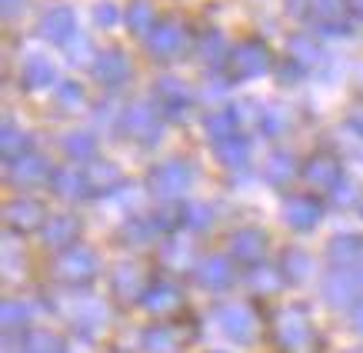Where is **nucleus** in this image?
<instances>
[{
  "mask_svg": "<svg viewBox=\"0 0 363 353\" xmlns=\"http://www.w3.org/2000/svg\"><path fill=\"white\" fill-rule=\"evenodd\" d=\"M147 184H150V194H157L160 200H177L194 187V167H190L184 157L160 160V164L150 170Z\"/></svg>",
  "mask_w": 363,
  "mask_h": 353,
  "instance_id": "nucleus-1",
  "label": "nucleus"
},
{
  "mask_svg": "<svg viewBox=\"0 0 363 353\" xmlns=\"http://www.w3.org/2000/svg\"><path fill=\"white\" fill-rule=\"evenodd\" d=\"M121 130L137 140V144H157L160 140V130H164V123H160V107L150 103V100H137L130 107H123L121 113Z\"/></svg>",
  "mask_w": 363,
  "mask_h": 353,
  "instance_id": "nucleus-2",
  "label": "nucleus"
},
{
  "mask_svg": "<svg viewBox=\"0 0 363 353\" xmlns=\"http://www.w3.org/2000/svg\"><path fill=\"white\" fill-rule=\"evenodd\" d=\"M97 270H100L97 254H94L90 247H80V243H74L70 250H64V254L54 260V276L60 284H67V287H84V284H90V280L97 276Z\"/></svg>",
  "mask_w": 363,
  "mask_h": 353,
  "instance_id": "nucleus-3",
  "label": "nucleus"
},
{
  "mask_svg": "<svg viewBox=\"0 0 363 353\" xmlns=\"http://www.w3.org/2000/svg\"><path fill=\"white\" fill-rule=\"evenodd\" d=\"M274 330H277V343H280L286 353H303L310 343H313V327H310V317L303 307L280 310Z\"/></svg>",
  "mask_w": 363,
  "mask_h": 353,
  "instance_id": "nucleus-4",
  "label": "nucleus"
},
{
  "mask_svg": "<svg viewBox=\"0 0 363 353\" xmlns=\"http://www.w3.org/2000/svg\"><path fill=\"white\" fill-rule=\"evenodd\" d=\"M270 64H274V60H270L267 44H260V40H243V44L233 47L227 70H230L233 80H253V77H260V74H267Z\"/></svg>",
  "mask_w": 363,
  "mask_h": 353,
  "instance_id": "nucleus-5",
  "label": "nucleus"
},
{
  "mask_svg": "<svg viewBox=\"0 0 363 353\" xmlns=\"http://www.w3.org/2000/svg\"><path fill=\"white\" fill-rule=\"evenodd\" d=\"M4 220L11 227L13 233H33V230H44L47 223V213H44V203L40 200H30V197H17L4 207Z\"/></svg>",
  "mask_w": 363,
  "mask_h": 353,
  "instance_id": "nucleus-6",
  "label": "nucleus"
},
{
  "mask_svg": "<svg viewBox=\"0 0 363 353\" xmlns=\"http://www.w3.org/2000/svg\"><path fill=\"white\" fill-rule=\"evenodd\" d=\"M190 100H194V94H190V87L180 77H160L157 80V107H160L164 117H170V121H184V117L190 113Z\"/></svg>",
  "mask_w": 363,
  "mask_h": 353,
  "instance_id": "nucleus-7",
  "label": "nucleus"
},
{
  "mask_svg": "<svg viewBox=\"0 0 363 353\" xmlns=\"http://www.w3.org/2000/svg\"><path fill=\"white\" fill-rule=\"evenodd\" d=\"M147 50L157 60H174L187 50V27L184 23H157L154 33L147 37Z\"/></svg>",
  "mask_w": 363,
  "mask_h": 353,
  "instance_id": "nucleus-8",
  "label": "nucleus"
},
{
  "mask_svg": "<svg viewBox=\"0 0 363 353\" xmlns=\"http://www.w3.org/2000/svg\"><path fill=\"white\" fill-rule=\"evenodd\" d=\"M90 70H94L97 84H104V87H111V90L123 87V84L130 80V74H133L130 57L123 54V50H100V54L94 57Z\"/></svg>",
  "mask_w": 363,
  "mask_h": 353,
  "instance_id": "nucleus-9",
  "label": "nucleus"
},
{
  "mask_svg": "<svg viewBox=\"0 0 363 353\" xmlns=\"http://www.w3.org/2000/svg\"><path fill=\"white\" fill-rule=\"evenodd\" d=\"M323 300L330 307H350L360 290V274H353L350 267H333L330 274L323 276Z\"/></svg>",
  "mask_w": 363,
  "mask_h": 353,
  "instance_id": "nucleus-10",
  "label": "nucleus"
},
{
  "mask_svg": "<svg viewBox=\"0 0 363 353\" xmlns=\"http://www.w3.org/2000/svg\"><path fill=\"white\" fill-rule=\"evenodd\" d=\"M217 323L233 343H250L257 337V317L243 303H227L217 310Z\"/></svg>",
  "mask_w": 363,
  "mask_h": 353,
  "instance_id": "nucleus-11",
  "label": "nucleus"
},
{
  "mask_svg": "<svg viewBox=\"0 0 363 353\" xmlns=\"http://www.w3.org/2000/svg\"><path fill=\"white\" fill-rule=\"evenodd\" d=\"M77 13L70 7H50V11L40 17V37L50 40V44H70L77 37Z\"/></svg>",
  "mask_w": 363,
  "mask_h": 353,
  "instance_id": "nucleus-12",
  "label": "nucleus"
},
{
  "mask_svg": "<svg viewBox=\"0 0 363 353\" xmlns=\"http://www.w3.org/2000/svg\"><path fill=\"white\" fill-rule=\"evenodd\" d=\"M147 287H150V280H147V274H143L140 264H130V260H123V264L113 267L111 274V290L117 293L121 300H140L143 293H147Z\"/></svg>",
  "mask_w": 363,
  "mask_h": 353,
  "instance_id": "nucleus-13",
  "label": "nucleus"
},
{
  "mask_svg": "<svg viewBox=\"0 0 363 353\" xmlns=\"http://www.w3.org/2000/svg\"><path fill=\"white\" fill-rule=\"evenodd\" d=\"M140 303L147 313L167 317V313H174V310L184 303V293H180V287L170 284V280H150V287H147V293L140 297Z\"/></svg>",
  "mask_w": 363,
  "mask_h": 353,
  "instance_id": "nucleus-14",
  "label": "nucleus"
},
{
  "mask_svg": "<svg viewBox=\"0 0 363 353\" xmlns=\"http://www.w3.org/2000/svg\"><path fill=\"white\" fill-rule=\"evenodd\" d=\"M194 276H197L200 287L207 290H227L233 280V257H203L197 267H194Z\"/></svg>",
  "mask_w": 363,
  "mask_h": 353,
  "instance_id": "nucleus-15",
  "label": "nucleus"
},
{
  "mask_svg": "<svg viewBox=\"0 0 363 353\" xmlns=\"http://www.w3.org/2000/svg\"><path fill=\"white\" fill-rule=\"evenodd\" d=\"M323 217V203L313 197H286L284 203V220L286 227H294V230H313Z\"/></svg>",
  "mask_w": 363,
  "mask_h": 353,
  "instance_id": "nucleus-16",
  "label": "nucleus"
},
{
  "mask_svg": "<svg viewBox=\"0 0 363 353\" xmlns=\"http://www.w3.org/2000/svg\"><path fill=\"white\" fill-rule=\"evenodd\" d=\"M267 250V233L257 227H240L230 237V257L237 264H260V257Z\"/></svg>",
  "mask_w": 363,
  "mask_h": 353,
  "instance_id": "nucleus-17",
  "label": "nucleus"
},
{
  "mask_svg": "<svg viewBox=\"0 0 363 353\" xmlns=\"http://www.w3.org/2000/svg\"><path fill=\"white\" fill-rule=\"evenodd\" d=\"M40 233H44V247H50V250H70L80 233V220L74 213H54V217L44 223Z\"/></svg>",
  "mask_w": 363,
  "mask_h": 353,
  "instance_id": "nucleus-18",
  "label": "nucleus"
},
{
  "mask_svg": "<svg viewBox=\"0 0 363 353\" xmlns=\"http://www.w3.org/2000/svg\"><path fill=\"white\" fill-rule=\"evenodd\" d=\"M7 176H11L13 187H40V184H47V176H54V170H50V164L44 157L27 154L21 160H13Z\"/></svg>",
  "mask_w": 363,
  "mask_h": 353,
  "instance_id": "nucleus-19",
  "label": "nucleus"
},
{
  "mask_svg": "<svg viewBox=\"0 0 363 353\" xmlns=\"http://www.w3.org/2000/svg\"><path fill=\"white\" fill-rule=\"evenodd\" d=\"M21 80L27 90H47L57 84V67L47 54H27L21 67Z\"/></svg>",
  "mask_w": 363,
  "mask_h": 353,
  "instance_id": "nucleus-20",
  "label": "nucleus"
},
{
  "mask_svg": "<svg viewBox=\"0 0 363 353\" xmlns=\"http://www.w3.org/2000/svg\"><path fill=\"white\" fill-rule=\"evenodd\" d=\"M303 176H307L310 187H320V190H333L337 184L343 180L340 174V160L330 154H317L310 157L307 167H303Z\"/></svg>",
  "mask_w": 363,
  "mask_h": 353,
  "instance_id": "nucleus-21",
  "label": "nucleus"
},
{
  "mask_svg": "<svg viewBox=\"0 0 363 353\" xmlns=\"http://www.w3.org/2000/svg\"><path fill=\"white\" fill-rule=\"evenodd\" d=\"M50 190H54L60 200H84L94 187H90L87 174H80L74 167H60V170H54V176H50Z\"/></svg>",
  "mask_w": 363,
  "mask_h": 353,
  "instance_id": "nucleus-22",
  "label": "nucleus"
},
{
  "mask_svg": "<svg viewBox=\"0 0 363 353\" xmlns=\"http://www.w3.org/2000/svg\"><path fill=\"white\" fill-rule=\"evenodd\" d=\"M213 157H217L227 170H243V167L250 164V140L240 137V133H233L227 140H217V144H213Z\"/></svg>",
  "mask_w": 363,
  "mask_h": 353,
  "instance_id": "nucleus-23",
  "label": "nucleus"
},
{
  "mask_svg": "<svg viewBox=\"0 0 363 353\" xmlns=\"http://www.w3.org/2000/svg\"><path fill=\"white\" fill-rule=\"evenodd\" d=\"M70 320L77 323L80 330H104V323H107V307L100 303V300H90V297H77V303L70 307Z\"/></svg>",
  "mask_w": 363,
  "mask_h": 353,
  "instance_id": "nucleus-24",
  "label": "nucleus"
},
{
  "mask_svg": "<svg viewBox=\"0 0 363 353\" xmlns=\"http://www.w3.org/2000/svg\"><path fill=\"white\" fill-rule=\"evenodd\" d=\"M27 150H30V137H27V130H21L13 121H4V127H0V154H4V160L13 164V160L27 157Z\"/></svg>",
  "mask_w": 363,
  "mask_h": 353,
  "instance_id": "nucleus-25",
  "label": "nucleus"
},
{
  "mask_svg": "<svg viewBox=\"0 0 363 353\" xmlns=\"http://www.w3.org/2000/svg\"><path fill=\"white\" fill-rule=\"evenodd\" d=\"M60 150L67 154V160H97V137L90 130H70L60 140Z\"/></svg>",
  "mask_w": 363,
  "mask_h": 353,
  "instance_id": "nucleus-26",
  "label": "nucleus"
},
{
  "mask_svg": "<svg viewBox=\"0 0 363 353\" xmlns=\"http://www.w3.org/2000/svg\"><path fill=\"white\" fill-rule=\"evenodd\" d=\"M230 54H233V47L227 44V37H223L220 30H207L200 37V60L207 67L230 64Z\"/></svg>",
  "mask_w": 363,
  "mask_h": 353,
  "instance_id": "nucleus-27",
  "label": "nucleus"
},
{
  "mask_svg": "<svg viewBox=\"0 0 363 353\" xmlns=\"http://www.w3.org/2000/svg\"><path fill=\"white\" fill-rule=\"evenodd\" d=\"M286 60H294V64H300L303 70H307V67H317L320 60H323V50L313 44V37H307V33H294V37L286 40Z\"/></svg>",
  "mask_w": 363,
  "mask_h": 353,
  "instance_id": "nucleus-28",
  "label": "nucleus"
},
{
  "mask_svg": "<svg viewBox=\"0 0 363 353\" xmlns=\"http://www.w3.org/2000/svg\"><path fill=\"white\" fill-rule=\"evenodd\" d=\"M237 123H240V111L237 107H220V111H210L203 117V130L213 140H227V137H233Z\"/></svg>",
  "mask_w": 363,
  "mask_h": 353,
  "instance_id": "nucleus-29",
  "label": "nucleus"
},
{
  "mask_svg": "<svg viewBox=\"0 0 363 353\" xmlns=\"http://www.w3.org/2000/svg\"><path fill=\"white\" fill-rule=\"evenodd\" d=\"M177 330L174 327H167V323H154V327H147L140 333V347L147 353H174L177 350Z\"/></svg>",
  "mask_w": 363,
  "mask_h": 353,
  "instance_id": "nucleus-30",
  "label": "nucleus"
},
{
  "mask_svg": "<svg viewBox=\"0 0 363 353\" xmlns=\"http://www.w3.org/2000/svg\"><path fill=\"white\" fill-rule=\"evenodd\" d=\"M280 270H284V276L290 280V284H303V280H310V276H313V257H310L307 250L290 247V250L284 254Z\"/></svg>",
  "mask_w": 363,
  "mask_h": 353,
  "instance_id": "nucleus-31",
  "label": "nucleus"
},
{
  "mask_svg": "<svg viewBox=\"0 0 363 353\" xmlns=\"http://www.w3.org/2000/svg\"><path fill=\"white\" fill-rule=\"evenodd\" d=\"M87 180L94 190H121L123 187V174L121 167L111 164V160H94L87 170Z\"/></svg>",
  "mask_w": 363,
  "mask_h": 353,
  "instance_id": "nucleus-32",
  "label": "nucleus"
},
{
  "mask_svg": "<svg viewBox=\"0 0 363 353\" xmlns=\"http://www.w3.org/2000/svg\"><path fill=\"white\" fill-rule=\"evenodd\" d=\"M284 270L280 267H267V264H257L250 267V276H247V284H250L253 293H277V290L284 287Z\"/></svg>",
  "mask_w": 363,
  "mask_h": 353,
  "instance_id": "nucleus-33",
  "label": "nucleus"
},
{
  "mask_svg": "<svg viewBox=\"0 0 363 353\" xmlns=\"http://www.w3.org/2000/svg\"><path fill=\"white\" fill-rule=\"evenodd\" d=\"M327 254L337 267H350L353 260H360L363 254V240L360 237H353V233H343V237H333L330 247H327Z\"/></svg>",
  "mask_w": 363,
  "mask_h": 353,
  "instance_id": "nucleus-34",
  "label": "nucleus"
},
{
  "mask_svg": "<svg viewBox=\"0 0 363 353\" xmlns=\"http://www.w3.org/2000/svg\"><path fill=\"white\" fill-rule=\"evenodd\" d=\"M264 174L274 184H290L297 176V160H294V154H286V150H274V154L267 157Z\"/></svg>",
  "mask_w": 363,
  "mask_h": 353,
  "instance_id": "nucleus-35",
  "label": "nucleus"
},
{
  "mask_svg": "<svg viewBox=\"0 0 363 353\" xmlns=\"http://www.w3.org/2000/svg\"><path fill=\"white\" fill-rule=\"evenodd\" d=\"M21 353H64V340L50 330H27L21 337Z\"/></svg>",
  "mask_w": 363,
  "mask_h": 353,
  "instance_id": "nucleus-36",
  "label": "nucleus"
},
{
  "mask_svg": "<svg viewBox=\"0 0 363 353\" xmlns=\"http://www.w3.org/2000/svg\"><path fill=\"white\" fill-rule=\"evenodd\" d=\"M157 220H147V217H130V220L121 227V237L130 247H147V243H154V237H157Z\"/></svg>",
  "mask_w": 363,
  "mask_h": 353,
  "instance_id": "nucleus-37",
  "label": "nucleus"
},
{
  "mask_svg": "<svg viewBox=\"0 0 363 353\" xmlns=\"http://www.w3.org/2000/svg\"><path fill=\"white\" fill-rule=\"evenodd\" d=\"M260 133L264 137H284L286 127H290V113H286V107H280V103H270V107H264L260 111Z\"/></svg>",
  "mask_w": 363,
  "mask_h": 353,
  "instance_id": "nucleus-38",
  "label": "nucleus"
},
{
  "mask_svg": "<svg viewBox=\"0 0 363 353\" xmlns=\"http://www.w3.org/2000/svg\"><path fill=\"white\" fill-rule=\"evenodd\" d=\"M123 21H127V27H130L133 33H154V7L147 4V0H133L130 7H127V13H123Z\"/></svg>",
  "mask_w": 363,
  "mask_h": 353,
  "instance_id": "nucleus-39",
  "label": "nucleus"
},
{
  "mask_svg": "<svg viewBox=\"0 0 363 353\" xmlns=\"http://www.w3.org/2000/svg\"><path fill=\"white\" fill-rule=\"evenodd\" d=\"M84 103H87V90L80 87L77 80L57 84V107L60 111H84Z\"/></svg>",
  "mask_w": 363,
  "mask_h": 353,
  "instance_id": "nucleus-40",
  "label": "nucleus"
},
{
  "mask_svg": "<svg viewBox=\"0 0 363 353\" xmlns=\"http://www.w3.org/2000/svg\"><path fill=\"white\" fill-rule=\"evenodd\" d=\"M160 260H164V267H170V270H187L190 264H194V247H190L187 240H167L164 254H160Z\"/></svg>",
  "mask_w": 363,
  "mask_h": 353,
  "instance_id": "nucleus-41",
  "label": "nucleus"
},
{
  "mask_svg": "<svg viewBox=\"0 0 363 353\" xmlns=\"http://www.w3.org/2000/svg\"><path fill=\"white\" fill-rule=\"evenodd\" d=\"M350 0H310V17L317 23H333V21H343V7Z\"/></svg>",
  "mask_w": 363,
  "mask_h": 353,
  "instance_id": "nucleus-42",
  "label": "nucleus"
},
{
  "mask_svg": "<svg viewBox=\"0 0 363 353\" xmlns=\"http://www.w3.org/2000/svg\"><path fill=\"white\" fill-rule=\"evenodd\" d=\"M0 320H4V330H21L23 323L30 320V307L21 303V300H4V307H0Z\"/></svg>",
  "mask_w": 363,
  "mask_h": 353,
  "instance_id": "nucleus-43",
  "label": "nucleus"
},
{
  "mask_svg": "<svg viewBox=\"0 0 363 353\" xmlns=\"http://www.w3.org/2000/svg\"><path fill=\"white\" fill-rule=\"evenodd\" d=\"M210 223H213V213H210L207 203H187V207H184V227H190V230H207Z\"/></svg>",
  "mask_w": 363,
  "mask_h": 353,
  "instance_id": "nucleus-44",
  "label": "nucleus"
},
{
  "mask_svg": "<svg viewBox=\"0 0 363 353\" xmlns=\"http://www.w3.org/2000/svg\"><path fill=\"white\" fill-rule=\"evenodd\" d=\"M94 21H97V27L111 30V27H117V23L123 21V13H121V7H117V4L104 0V4H97V7H94Z\"/></svg>",
  "mask_w": 363,
  "mask_h": 353,
  "instance_id": "nucleus-45",
  "label": "nucleus"
},
{
  "mask_svg": "<svg viewBox=\"0 0 363 353\" xmlns=\"http://www.w3.org/2000/svg\"><path fill=\"white\" fill-rule=\"evenodd\" d=\"M330 194H333V203H337V207H353V203L360 200V187H357L353 180H340Z\"/></svg>",
  "mask_w": 363,
  "mask_h": 353,
  "instance_id": "nucleus-46",
  "label": "nucleus"
},
{
  "mask_svg": "<svg viewBox=\"0 0 363 353\" xmlns=\"http://www.w3.org/2000/svg\"><path fill=\"white\" fill-rule=\"evenodd\" d=\"M90 54H94V47H90V40L84 33H77V37L67 44V60H70V64H87Z\"/></svg>",
  "mask_w": 363,
  "mask_h": 353,
  "instance_id": "nucleus-47",
  "label": "nucleus"
},
{
  "mask_svg": "<svg viewBox=\"0 0 363 353\" xmlns=\"http://www.w3.org/2000/svg\"><path fill=\"white\" fill-rule=\"evenodd\" d=\"M303 74V67L294 64V60H286L284 70H280V77H284V84H297V77Z\"/></svg>",
  "mask_w": 363,
  "mask_h": 353,
  "instance_id": "nucleus-48",
  "label": "nucleus"
},
{
  "mask_svg": "<svg viewBox=\"0 0 363 353\" xmlns=\"http://www.w3.org/2000/svg\"><path fill=\"white\" fill-rule=\"evenodd\" d=\"M23 4L27 0H0V11H4V17H17L23 11Z\"/></svg>",
  "mask_w": 363,
  "mask_h": 353,
  "instance_id": "nucleus-49",
  "label": "nucleus"
},
{
  "mask_svg": "<svg viewBox=\"0 0 363 353\" xmlns=\"http://www.w3.org/2000/svg\"><path fill=\"white\" fill-rule=\"evenodd\" d=\"M350 130L363 137V111H353V113H350Z\"/></svg>",
  "mask_w": 363,
  "mask_h": 353,
  "instance_id": "nucleus-50",
  "label": "nucleus"
},
{
  "mask_svg": "<svg viewBox=\"0 0 363 353\" xmlns=\"http://www.w3.org/2000/svg\"><path fill=\"white\" fill-rule=\"evenodd\" d=\"M353 327H357V333L363 337V300L357 303V307H353Z\"/></svg>",
  "mask_w": 363,
  "mask_h": 353,
  "instance_id": "nucleus-51",
  "label": "nucleus"
},
{
  "mask_svg": "<svg viewBox=\"0 0 363 353\" xmlns=\"http://www.w3.org/2000/svg\"><path fill=\"white\" fill-rule=\"evenodd\" d=\"M350 7H353V13H360L363 17V0H350Z\"/></svg>",
  "mask_w": 363,
  "mask_h": 353,
  "instance_id": "nucleus-52",
  "label": "nucleus"
},
{
  "mask_svg": "<svg viewBox=\"0 0 363 353\" xmlns=\"http://www.w3.org/2000/svg\"><path fill=\"white\" fill-rule=\"evenodd\" d=\"M360 284H363V267H360Z\"/></svg>",
  "mask_w": 363,
  "mask_h": 353,
  "instance_id": "nucleus-53",
  "label": "nucleus"
}]
</instances>
